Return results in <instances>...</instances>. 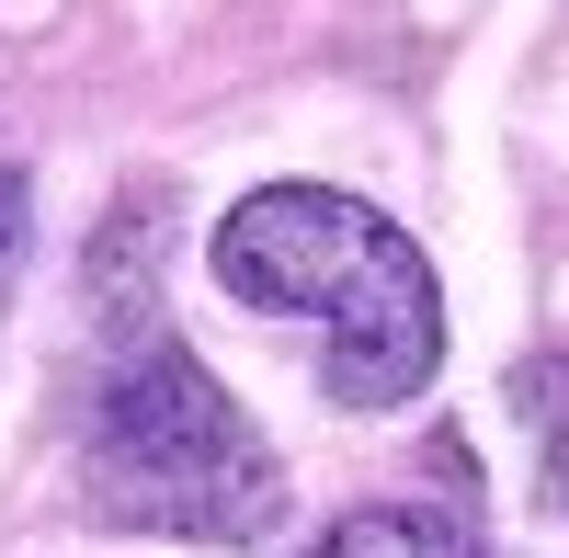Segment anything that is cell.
Returning <instances> with one entry per match:
<instances>
[{
    "instance_id": "3957f363",
    "label": "cell",
    "mask_w": 569,
    "mask_h": 558,
    "mask_svg": "<svg viewBox=\"0 0 569 558\" xmlns=\"http://www.w3.org/2000/svg\"><path fill=\"white\" fill-rule=\"evenodd\" d=\"M308 558H490V547H479L467 514H433V501H365V514H342Z\"/></svg>"
},
{
    "instance_id": "7a4b0ae2",
    "label": "cell",
    "mask_w": 569,
    "mask_h": 558,
    "mask_svg": "<svg viewBox=\"0 0 569 558\" xmlns=\"http://www.w3.org/2000/svg\"><path fill=\"white\" fill-rule=\"evenodd\" d=\"M80 490L103 525L194 536V547H251L284 514V468L171 331L126 342L80 410Z\"/></svg>"
},
{
    "instance_id": "277c9868",
    "label": "cell",
    "mask_w": 569,
    "mask_h": 558,
    "mask_svg": "<svg viewBox=\"0 0 569 558\" xmlns=\"http://www.w3.org/2000/svg\"><path fill=\"white\" fill-rule=\"evenodd\" d=\"M512 422L536 434V479H547V501H569V353H536L525 377H512Z\"/></svg>"
},
{
    "instance_id": "5b68a950",
    "label": "cell",
    "mask_w": 569,
    "mask_h": 558,
    "mask_svg": "<svg viewBox=\"0 0 569 558\" xmlns=\"http://www.w3.org/2000/svg\"><path fill=\"white\" fill-rule=\"evenodd\" d=\"M23 240V182H12V160H0V251Z\"/></svg>"
},
{
    "instance_id": "6da1fadb",
    "label": "cell",
    "mask_w": 569,
    "mask_h": 558,
    "mask_svg": "<svg viewBox=\"0 0 569 558\" xmlns=\"http://www.w3.org/2000/svg\"><path fill=\"white\" fill-rule=\"evenodd\" d=\"M217 286L273 319H319V388L342 410H399L445 365V297L399 217L330 182H262L217 217Z\"/></svg>"
}]
</instances>
